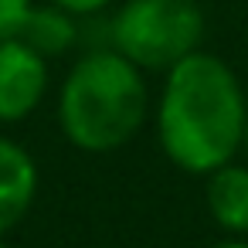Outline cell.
Wrapping results in <instances>:
<instances>
[{
    "mask_svg": "<svg viewBox=\"0 0 248 248\" xmlns=\"http://www.w3.org/2000/svg\"><path fill=\"white\" fill-rule=\"evenodd\" d=\"M248 102L238 75L217 55L194 51L167 72L156 133L163 153L187 173H214L245 146Z\"/></svg>",
    "mask_w": 248,
    "mask_h": 248,
    "instance_id": "6da1fadb",
    "label": "cell"
},
{
    "mask_svg": "<svg viewBox=\"0 0 248 248\" xmlns=\"http://www.w3.org/2000/svg\"><path fill=\"white\" fill-rule=\"evenodd\" d=\"M143 72L116 48L89 51L68 72L58 95V123L72 146L109 153L126 146L146 119Z\"/></svg>",
    "mask_w": 248,
    "mask_h": 248,
    "instance_id": "7a4b0ae2",
    "label": "cell"
},
{
    "mask_svg": "<svg viewBox=\"0 0 248 248\" xmlns=\"http://www.w3.org/2000/svg\"><path fill=\"white\" fill-rule=\"evenodd\" d=\"M109 38L140 72H170L201 51L204 11L197 0H126L109 24Z\"/></svg>",
    "mask_w": 248,
    "mask_h": 248,
    "instance_id": "3957f363",
    "label": "cell"
},
{
    "mask_svg": "<svg viewBox=\"0 0 248 248\" xmlns=\"http://www.w3.org/2000/svg\"><path fill=\"white\" fill-rule=\"evenodd\" d=\"M48 92V58L31 51L24 41H0V123L31 116Z\"/></svg>",
    "mask_w": 248,
    "mask_h": 248,
    "instance_id": "277c9868",
    "label": "cell"
},
{
    "mask_svg": "<svg viewBox=\"0 0 248 248\" xmlns=\"http://www.w3.org/2000/svg\"><path fill=\"white\" fill-rule=\"evenodd\" d=\"M38 194V167L31 160V153L0 136V238H4L14 224H21V217L31 211Z\"/></svg>",
    "mask_w": 248,
    "mask_h": 248,
    "instance_id": "5b68a950",
    "label": "cell"
},
{
    "mask_svg": "<svg viewBox=\"0 0 248 248\" xmlns=\"http://www.w3.org/2000/svg\"><path fill=\"white\" fill-rule=\"evenodd\" d=\"M207 211L224 231L248 234V167L224 163L207 177Z\"/></svg>",
    "mask_w": 248,
    "mask_h": 248,
    "instance_id": "8992f818",
    "label": "cell"
},
{
    "mask_svg": "<svg viewBox=\"0 0 248 248\" xmlns=\"http://www.w3.org/2000/svg\"><path fill=\"white\" fill-rule=\"evenodd\" d=\"M78 38V24H75V14L51 4L48 0V7H31L21 31H17V41H24L31 51H38L41 58H58L65 55Z\"/></svg>",
    "mask_w": 248,
    "mask_h": 248,
    "instance_id": "52a82bcc",
    "label": "cell"
},
{
    "mask_svg": "<svg viewBox=\"0 0 248 248\" xmlns=\"http://www.w3.org/2000/svg\"><path fill=\"white\" fill-rule=\"evenodd\" d=\"M31 7H34L31 0H0V41L17 38V31H21Z\"/></svg>",
    "mask_w": 248,
    "mask_h": 248,
    "instance_id": "ba28073f",
    "label": "cell"
},
{
    "mask_svg": "<svg viewBox=\"0 0 248 248\" xmlns=\"http://www.w3.org/2000/svg\"><path fill=\"white\" fill-rule=\"evenodd\" d=\"M51 4H58V7H65V11H72L75 17H82V14H95V11L109 7L112 0H51Z\"/></svg>",
    "mask_w": 248,
    "mask_h": 248,
    "instance_id": "9c48e42d",
    "label": "cell"
},
{
    "mask_svg": "<svg viewBox=\"0 0 248 248\" xmlns=\"http://www.w3.org/2000/svg\"><path fill=\"white\" fill-rule=\"evenodd\" d=\"M214 248H248V241H221V245H214Z\"/></svg>",
    "mask_w": 248,
    "mask_h": 248,
    "instance_id": "30bf717a",
    "label": "cell"
},
{
    "mask_svg": "<svg viewBox=\"0 0 248 248\" xmlns=\"http://www.w3.org/2000/svg\"><path fill=\"white\" fill-rule=\"evenodd\" d=\"M245 150H248V126H245Z\"/></svg>",
    "mask_w": 248,
    "mask_h": 248,
    "instance_id": "8fae6325",
    "label": "cell"
},
{
    "mask_svg": "<svg viewBox=\"0 0 248 248\" xmlns=\"http://www.w3.org/2000/svg\"><path fill=\"white\" fill-rule=\"evenodd\" d=\"M0 248H11V245H7V241H4V238H0Z\"/></svg>",
    "mask_w": 248,
    "mask_h": 248,
    "instance_id": "7c38bea8",
    "label": "cell"
}]
</instances>
